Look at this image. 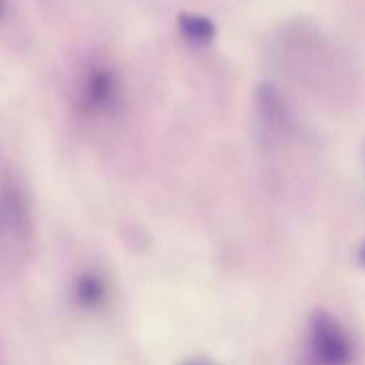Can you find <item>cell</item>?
Wrapping results in <instances>:
<instances>
[{
  "label": "cell",
  "instance_id": "obj_7",
  "mask_svg": "<svg viewBox=\"0 0 365 365\" xmlns=\"http://www.w3.org/2000/svg\"><path fill=\"white\" fill-rule=\"evenodd\" d=\"M3 9H5V0H0V16H3Z\"/></svg>",
  "mask_w": 365,
  "mask_h": 365
},
{
  "label": "cell",
  "instance_id": "obj_5",
  "mask_svg": "<svg viewBox=\"0 0 365 365\" xmlns=\"http://www.w3.org/2000/svg\"><path fill=\"white\" fill-rule=\"evenodd\" d=\"M178 31L192 46H207L215 39L213 20L198 14H178Z\"/></svg>",
  "mask_w": 365,
  "mask_h": 365
},
{
  "label": "cell",
  "instance_id": "obj_2",
  "mask_svg": "<svg viewBox=\"0 0 365 365\" xmlns=\"http://www.w3.org/2000/svg\"><path fill=\"white\" fill-rule=\"evenodd\" d=\"M309 356L316 365H352L354 361L350 335L324 309L309 316Z\"/></svg>",
  "mask_w": 365,
  "mask_h": 365
},
{
  "label": "cell",
  "instance_id": "obj_3",
  "mask_svg": "<svg viewBox=\"0 0 365 365\" xmlns=\"http://www.w3.org/2000/svg\"><path fill=\"white\" fill-rule=\"evenodd\" d=\"M80 110L88 116H110L120 106V82L118 76L103 63L91 65L78 88Z\"/></svg>",
  "mask_w": 365,
  "mask_h": 365
},
{
  "label": "cell",
  "instance_id": "obj_6",
  "mask_svg": "<svg viewBox=\"0 0 365 365\" xmlns=\"http://www.w3.org/2000/svg\"><path fill=\"white\" fill-rule=\"evenodd\" d=\"M359 258H361V262H363V264H365V247H363V250H361V254H359Z\"/></svg>",
  "mask_w": 365,
  "mask_h": 365
},
{
  "label": "cell",
  "instance_id": "obj_4",
  "mask_svg": "<svg viewBox=\"0 0 365 365\" xmlns=\"http://www.w3.org/2000/svg\"><path fill=\"white\" fill-rule=\"evenodd\" d=\"M110 299V284L106 275L97 269H86L76 275L71 284V301L84 312L101 309Z\"/></svg>",
  "mask_w": 365,
  "mask_h": 365
},
{
  "label": "cell",
  "instance_id": "obj_8",
  "mask_svg": "<svg viewBox=\"0 0 365 365\" xmlns=\"http://www.w3.org/2000/svg\"><path fill=\"white\" fill-rule=\"evenodd\" d=\"M187 365H207V363H187Z\"/></svg>",
  "mask_w": 365,
  "mask_h": 365
},
{
  "label": "cell",
  "instance_id": "obj_1",
  "mask_svg": "<svg viewBox=\"0 0 365 365\" xmlns=\"http://www.w3.org/2000/svg\"><path fill=\"white\" fill-rule=\"evenodd\" d=\"M33 239V217L26 192L14 176L0 180V252L22 258Z\"/></svg>",
  "mask_w": 365,
  "mask_h": 365
}]
</instances>
